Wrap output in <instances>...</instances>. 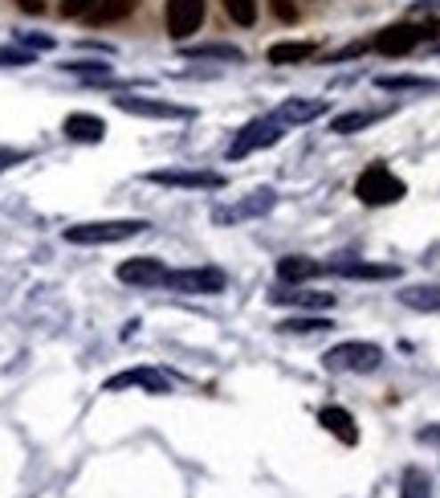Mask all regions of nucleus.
I'll return each mask as SVG.
<instances>
[{
    "label": "nucleus",
    "mask_w": 440,
    "mask_h": 498,
    "mask_svg": "<svg viewBox=\"0 0 440 498\" xmlns=\"http://www.w3.org/2000/svg\"><path fill=\"white\" fill-rule=\"evenodd\" d=\"M383 111H343V115H335V123H330V131L335 135H354V131H363V127L379 123Z\"/></svg>",
    "instance_id": "21"
},
{
    "label": "nucleus",
    "mask_w": 440,
    "mask_h": 498,
    "mask_svg": "<svg viewBox=\"0 0 440 498\" xmlns=\"http://www.w3.org/2000/svg\"><path fill=\"white\" fill-rule=\"evenodd\" d=\"M436 49H440V46H436Z\"/></svg>",
    "instance_id": "35"
},
{
    "label": "nucleus",
    "mask_w": 440,
    "mask_h": 498,
    "mask_svg": "<svg viewBox=\"0 0 440 498\" xmlns=\"http://www.w3.org/2000/svg\"><path fill=\"white\" fill-rule=\"evenodd\" d=\"M204 25V0H167V33L188 41Z\"/></svg>",
    "instance_id": "9"
},
{
    "label": "nucleus",
    "mask_w": 440,
    "mask_h": 498,
    "mask_svg": "<svg viewBox=\"0 0 440 498\" xmlns=\"http://www.w3.org/2000/svg\"><path fill=\"white\" fill-rule=\"evenodd\" d=\"M66 74H82V78H90V82H106L110 78V66H102V62H66Z\"/></svg>",
    "instance_id": "28"
},
{
    "label": "nucleus",
    "mask_w": 440,
    "mask_h": 498,
    "mask_svg": "<svg viewBox=\"0 0 440 498\" xmlns=\"http://www.w3.org/2000/svg\"><path fill=\"white\" fill-rule=\"evenodd\" d=\"M286 131H289V127H286V123H278L273 115L253 119V123L240 127L237 139L229 144V160H245V155H253V152H265V147H273Z\"/></svg>",
    "instance_id": "3"
},
{
    "label": "nucleus",
    "mask_w": 440,
    "mask_h": 498,
    "mask_svg": "<svg viewBox=\"0 0 440 498\" xmlns=\"http://www.w3.org/2000/svg\"><path fill=\"white\" fill-rule=\"evenodd\" d=\"M61 131H66V139H74V144H102L106 139V123L98 115H86V111L69 115L66 123H61Z\"/></svg>",
    "instance_id": "15"
},
{
    "label": "nucleus",
    "mask_w": 440,
    "mask_h": 498,
    "mask_svg": "<svg viewBox=\"0 0 440 498\" xmlns=\"http://www.w3.org/2000/svg\"><path fill=\"white\" fill-rule=\"evenodd\" d=\"M224 274L216 266H188V270H167L163 286L180 290V295H220L224 290Z\"/></svg>",
    "instance_id": "5"
},
{
    "label": "nucleus",
    "mask_w": 440,
    "mask_h": 498,
    "mask_svg": "<svg viewBox=\"0 0 440 498\" xmlns=\"http://www.w3.org/2000/svg\"><path fill=\"white\" fill-rule=\"evenodd\" d=\"M183 54H188V58H216V62H240L245 58L237 46H220V41L216 46H188Z\"/></svg>",
    "instance_id": "25"
},
{
    "label": "nucleus",
    "mask_w": 440,
    "mask_h": 498,
    "mask_svg": "<svg viewBox=\"0 0 440 498\" xmlns=\"http://www.w3.org/2000/svg\"><path fill=\"white\" fill-rule=\"evenodd\" d=\"M29 160V152H17V147H0V172H9V168H17V163Z\"/></svg>",
    "instance_id": "32"
},
{
    "label": "nucleus",
    "mask_w": 440,
    "mask_h": 498,
    "mask_svg": "<svg viewBox=\"0 0 440 498\" xmlns=\"http://www.w3.org/2000/svg\"><path fill=\"white\" fill-rule=\"evenodd\" d=\"M400 498H432V490H428V474H424V469H416V466L403 469Z\"/></svg>",
    "instance_id": "24"
},
{
    "label": "nucleus",
    "mask_w": 440,
    "mask_h": 498,
    "mask_svg": "<svg viewBox=\"0 0 440 498\" xmlns=\"http://www.w3.org/2000/svg\"><path fill=\"white\" fill-rule=\"evenodd\" d=\"M432 33H436V25H387L383 33H375L371 46L379 49L383 58H403V54H411L420 41H428Z\"/></svg>",
    "instance_id": "6"
},
{
    "label": "nucleus",
    "mask_w": 440,
    "mask_h": 498,
    "mask_svg": "<svg viewBox=\"0 0 440 498\" xmlns=\"http://www.w3.org/2000/svg\"><path fill=\"white\" fill-rule=\"evenodd\" d=\"M98 0H61V17H86Z\"/></svg>",
    "instance_id": "31"
},
{
    "label": "nucleus",
    "mask_w": 440,
    "mask_h": 498,
    "mask_svg": "<svg viewBox=\"0 0 440 498\" xmlns=\"http://www.w3.org/2000/svg\"><path fill=\"white\" fill-rule=\"evenodd\" d=\"M147 229V220H82V225H69L61 237L69 245H115V241H131Z\"/></svg>",
    "instance_id": "1"
},
{
    "label": "nucleus",
    "mask_w": 440,
    "mask_h": 498,
    "mask_svg": "<svg viewBox=\"0 0 440 498\" xmlns=\"http://www.w3.org/2000/svg\"><path fill=\"white\" fill-rule=\"evenodd\" d=\"M126 388H147V393L163 396L167 393V380H163L155 368H126V372H118V376L106 380V393H126Z\"/></svg>",
    "instance_id": "12"
},
{
    "label": "nucleus",
    "mask_w": 440,
    "mask_h": 498,
    "mask_svg": "<svg viewBox=\"0 0 440 498\" xmlns=\"http://www.w3.org/2000/svg\"><path fill=\"white\" fill-rule=\"evenodd\" d=\"M322 364L330 372H375L383 364V347L367 344V339H346V344H335L322 355Z\"/></svg>",
    "instance_id": "2"
},
{
    "label": "nucleus",
    "mask_w": 440,
    "mask_h": 498,
    "mask_svg": "<svg viewBox=\"0 0 440 498\" xmlns=\"http://www.w3.org/2000/svg\"><path fill=\"white\" fill-rule=\"evenodd\" d=\"M403 192H408L403 180L392 172V168H383V163H371V168L354 180V196H359L363 204H371V209L375 204H395Z\"/></svg>",
    "instance_id": "4"
},
{
    "label": "nucleus",
    "mask_w": 440,
    "mask_h": 498,
    "mask_svg": "<svg viewBox=\"0 0 440 498\" xmlns=\"http://www.w3.org/2000/svg\"><path fill=\"white\" fill-rule=\"evenodd\" d=\"M314 54H318L314 41H278V46H269L273 66H297V62H310Z\"/></svg>",
    "instance_id": "18"
},
{
    "label": "nucleus",
    "mask_w": 440,
    "mask_h": 498,
    "mask_svg": "<svg viewBox=\"0 0 440 498\" xmlns=\"http://www.w3.org/2000/svg\"><path fill=\"white\" fill-rule=\"evenodd\" d=\"M326 115V98H286V103L273 111V119L286 127H302V123H314V119Z\"/></svg>",
    "instance_id": "13"
},
{
    "label": "nucleus",
    "mask_w": 440,
    "mask_h": 498,
    "mask_svg": "<svg viewBox=\"0 0 440 498\" xmlns=\"http://www.w3.org/2000/svg\"><path fill=\"white\" fill-rule=\"evenodd\" d=\"M0 66H4V70L33 66V49H25V46H0Z\"/></svg>",
    "instance_id": "29"
},
{
    "label": "nucleus",
    "mask_w": 440,
    "mask_h": 498,
    "mask_svg": "<svg viewBox=\"0 0 440 498\" xmlns=\"http://www.w3.org/2000/svg\"><path fill=\"white\" fill-rule=\"evenodd\" d=\"M224 12L237 21L240 29H249L253 21H257V0H224Z\"/></svg>",
    "instance_id": "26"
},
{
    "label": "nucleus",
    "mask_w": 440,
    "mask_h": 498,
    "mask_svg": "<svg viewBox=\"0 0 440 498\" xmlns=\"http://www.w3.org/2000/svg\"><path fill=\"white\" fill-rule=\"evenodd\" d=\"M273 204H278V192H273V188H257L253 196H245V201L224 204V209H212V220H216V225L257 220V217H265V212H273Z\"/></svg>",
    "instance_id": "8"
},
{
    "label": "nucleus",
    "mask_w": 440,
    "mask_h": 498,
    "mask_svg": "<svg viewBox=\"0 0 440 498\" xmlns=\"http://www.w3.org/2000/svg\"><path fill=\"white\" fill-rule=\"evenodd\" d=\"M400 303L408 311H424V315H440V282H420V286L400 290Z\"/></svg>",
    "instance_id": "17"
},
{
    "label": "nucleus",
    "mask_w": 440,
    "mask_h": 498,
    "mask_svg": "<svg viewBox=\"0 0 440 498\" xmlns=\"http://www.w3.org/2000/svg\"><path fill=\"white\" fill-rule=\"evenodd\" d=\"M338 278H359V282H383V278H400V266H379V261H335L326 266Z\"/></svg>",
    "instance_id": "14"
},
{
    "label": "nucleus",
    "mask_w": 440,
    "mask_h": 498,
    "mask_svg": "<svg viewBox=\"0 0 440 498\" xmlns=\"http://www.w3.org/2000/svg\"><path fill=\"white\" fill-rule=\"evenodd\" d=\"M330 319L326 315H297V319H281L278 331H286V336H318V331H330Z\"/></svg>",
    "instance_id": "22"
},
{
    "label": "nucleus",
    "mask_w": 440,
    "mask_h": 498,
    "mask_svg": "<svg viewBox=\"0 0 440 498\" xmlns=\"http://www.w3.org/2000/svg\"><path fill=\"white\" fill-rule=\"evenodd\" d=\"M163 278H167V266L159 258H131L118 266V282L126 286H163Z\"/></svg>",
    "instance_id": "11"
},
{
    "label": "nucleus",
    "mask_w": 440,
    "mask_h": 498,
    "mask_svg": "<svg viewBox=\"0 0 440 498\" xmlns=\"http://www.w3.org/2000/svg\"><path fill=\"white\" fill-rule=\"evenodd\" d=\"M269 303H289V307H306V311H326V307H335V295H322V290H318V295H302V290H297V295H269Z\"/></svg>",
    "instance_id": "23"
},
{
    "label": "nucleus",
    "mask_w": 440,
    "mask_h": 498,
    "mask_svg": "<svg viewBox=\"0 0 440 498\" xmlns=\"http://www.w3.org/2000/svg\"><path fill=\"white\" fill-rule=\"evenodd\" d=\"M147 180L163 184V188H204V192L224 188V176L208 172V168H159V172H147Z\"/></svg>",
    "instance_id": "7"
},
{
    "label": "nucleus",
    "mask_w": 440,
    "mask_h": 498,
    "mask_svg": "<svg viewBox=\"0 0 440 498\" xmlns=\"http://www.w3.org/2000/svg\"><path fill=\"white\" fill-rule=\"evenodd\" d=\"M17 46H25V49H53V37H45V33H17Z\"/></svg>",
    "instance_id": "30"
},
{
    "label": "nucleus",
    "mask_w": 440,
    "mask_h": 498,
    "mask_svg": "<svg viewBox=\"0 0 440 498\" xmlns=\"http://www.w3.org/2000/svg\"><path fill=\"white\" fill-rule=\"evenodd\" d=\"M273 12L286 17V21H294V4H286V0H273Z\"/></svg>",
    "instance_id": "33"
},
{
    "label": "nucleus",
    "mask_w": 440,
    "mask_h": 498,
    "mask_svg": "<svg viewBox=\"0 0 440 498\" xmlns=\"http://www.w3.org/2000/svg\"><path fill=\"white\" fill-rule=\"evenodd\" d=\"M115 106L126 111V115H139V119H188L191 115L188 106L159 103V98H139V95H118Z\"/></svg>",
    "instance_id": "10"
},
{
    "label": "nucleus",
    "mask_w": 440,
    "mask_h": 498,
    "mask_svg": "<svg viewBox=\"0 0 440 498\" xmlns=\"http://www.w3.org/2000/svg\"><path fill=\"white\" fill-rule=\"evenodd\" d=\"M134 4H139V0H98L94 9L86 12V21L90 25H115V21L131 17Z\"/></svg>",
    "instance_id": "19"
},
{
    "label": "nucleus",
    "mask_w": 440,
    "mask_h": 498,
    "mask_svg": "<svg viewBox=\"0 0 440 498\" xmlns=\"http://www.w3.org/2000/svg\"><path fill=\"white\" fill-rule=\"evenodd\" d=\"M25 12H45V0H17Z\"/></svg>",
    "instance_id": "34"
},
{
    "label": "nucleus",
    "mask_w": 440,
    "mask_h": 498,
    "mask_svg": "<svg viewBox=\"0 0 440 498\" xmlns=\"http://www.w3.org/2000/svg\"><path fill=\"white\" fill-rule=\"evenodd\" d=\"M314 274H322V266H318L314 258H281L278 261V278L281 282H306V278H314Z\"/></svg>",
    "instance_id": "20"
},
{
    "label": "nucleus",
    "mask_w": 440,
    "mask_h": 498,
    "mask_svg": "<svg viewBox=\"0 0 440 498\" xmlns=\"http://www.w3.org/2000/svg\"><path fill=\"white\" fill-rule=\"evenodd\" d=\"M318 425H326V433H335V437L346 441V445L359 441V425H354V417L346 409H338V404H326V409L318 412Z\"/></svg>",
    "instance_id": "16"
},
{
    "label": "nucleus",
    "mask_w": 440,
    "mask_h": 498,
    "mask_svg": "<svg viewBox=\"0 0 440 498\" xmlns=\"http://www.w3.org/2000/svg\"><path fill=\"white\" fill-rule=\"evenodd\" d=\"M375 87H379V90H432L436 82H428V78H408V74H400V78H375Z\"/></svg>",
    "instance_id": "27"
}]
</instances>
